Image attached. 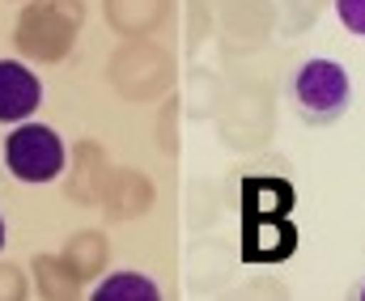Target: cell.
<instances>
[{
    "label": "cell",
    "mask_w": 365,
    "mask_h": 301,
    "mask_svg": "<svg viewBox=\"0 0 365 301\" xmlns=\"http://www.w3.org/2000/svg\"><path fill=\"white\" fill-rule=\"evenodd\" d=\"M38 102H43L38 77L26 64H17V60H0V119L17 123V119L34 115Z\"/></svg>",
    "instance_id": "277c9868"
},
{
    "label": "cell",
    "mask_w": 365,
    "mask_h": 301,
    "mask_svg": "<svg viewBox=\"0 0 365 301\" xmlns=\"http://www.w3.org/2000/svg\"><path fill=\"white\" fill-rule=\"evenodd\" d=\"M0 246H4V221H0Z\"/></svg>",
    "instance_id": "52a82bcc"
},
{
    "label": "cell",
    "mask_w": 365,
    "mask_h": 301,
    "mask_svg": "<svg viewBox=\"0 0 365 301\" xmlns=\"http://www.w3.org/2000/svg\"><path fill=\"white\" fill-rule=\"evenodd\" d=\"M4 162L21 183H51L64 170V140L47 123H21L4 140Z\"/></svg>",
    "instance_id": "3957f363"
},
{
    "label": "cell",
    "mask_w": 365,
    "mask_h": 301,
    "mask_svg": "<svg viewBox=\"0 0 365 301\" xmlns=\"http://www.w3.org/2000/svg\"><path fill=\"white\" fill-rule=\"evenodd\" d=\"M336 17L349 34H365V0H336Z\"/></svg>",
    "instance_id": "8992f818"
},
{
    "label": "cell",
    "mask_w": 365,
    "mask_h": 301,
    "mask_svg": "<svg viewBox=\"0 0 365 301\" xmlns=\"http://www.w3.org/2000/svg\"><path fill=\"white\" fill-rule=\"evenodd\" d=\"M297 191L276 174L242 179V263L272 268L297 250Z\"/></svg>",
    "instance_id": "6da1fadb"
},
{
    "label": "cell",
    "mask_w": 365,
    "mask_h": 301,
    "mask_svg": "<svg viewBox=\"0 0 365 301\" xmlns=\"http://www.w3.org/2000/svg\"><path fill=\"white\" fill-rule=\"evenodd\" d=\"M361 297H365V289H361Z\"/></svg>",
    "instance_id": "ba28073f"
},
{
    "label": "cell",
    "mask_w": 365,
    "mask_h": 301,
    "mask_svg": "<svg viewBox=\"0 0 365 301\" xmlns=\"http://www.w3.org/2000/svg\"><path fill=\"white\" fill-rule=\"evenodd\" d=\"M93 297L98 301H158V285L149 280V276H140V272H115L110 280H102L98 289H93Z\"/></svg>",
    "instance_id": "5b68a950"
},
{
    "label": "cell",
    "mask_w": 365,
    "mask_h": 301,
    "mask_svg": "<svg viewBox=\"0 0 365 301\" xmlns=\"http://www.w3.org/2000/svg\"><path fill=\"white\" fill-rule=\"evenodd\" d=\"M289 94H293V106H297L302 123L327 127V123H336V119L349 110V102H353V81H349L344 64H336V60H306V64L293 73Z\"/></svg>",
    "instance_id": "7a4b0ae2"
}]
</instances>
